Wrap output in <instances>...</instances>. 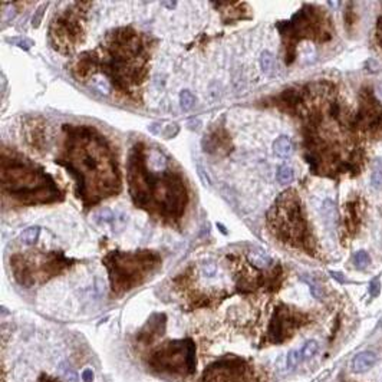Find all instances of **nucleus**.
Listing matches in <instances>:
<instances>
[{
    "label": "nucleus",
    "instance_id": "nucleus-1",
    "mask_svg": "<svg viewBox=\"0 0 382 382\" xmlns=\"http://www.w3.org/2000/svg\"><path fill=\"white\" fill-rule=\"evenodd\" d=\"M65 141L55 160L77 181V194L85 205H94L121 190V177L114 151L94 127L65 124Z\"/></svg>",
    "mask_w": 382,
    "mask_h": 382
},
{
    "label": "nucleus",
    "instance_id": "nucleus-2",
    "mask_svg": "<svg viewBox=\"0 0 382 382\" xmlns=\"http://www.w3.org/2000/svg\"><path fill=\"white\" fill-rule=\"evenodd\" d=\"M127 168L128 190L135 207L164 221H179L188 204V191L181 173L168 167V158L158 150L148 153L138 142L129 151Z\"/></svg>",
    "mask_w": 382,
    "mask_h": 382
},
{
    "label": "nucleus",
    "instance_id": "nucleus-3",
    "mask_svg": "<svg viewBox=\"0 0 382 382\" xmlns=\"http://www.w3.org/2000/svg\"><path fill=\"white\" fill-rule=\"evenodd\" d=\"M97 71H101L111 85L120 92L131 94L144 80L150 59V46L144 36L131 27H120L109 32L94 52Z\"/></svg>",
    "mask_w": 382,
    "mask_h": 382
},
{
    "label": "nucleus",
    "instance_id": "nucleus-4",
    "mask_svg": "<svg viewBox=\"0 0 382 382\" xmlns=\"http://www.w3.org/2000/svg\"><path fill=\"white\" fill-rule=\"evenodd\" d=\"M1 191L22 205L55 203L63 199L43 168L16 151H1Z\"/></svg>",
    "mask_w": 382,
    "mask_h": 382
},
{
    "label": "nucleus",
    "instance_id": "nucleus-5",
    "mask_svg": "<svg viewBox=\"0 0 382 382\" xmlns=\"http://www.w3.org/2000/svg\"><path fill=\"white\" fill-rule=\"evenodd\" d=\"M267 224L281 241L302 249L306 253H313V239L295 190H287L279 196L267 213Z\"/></svg>",
    "mask_w": 382,
    "mask_h": 382
},
{
    "label": "nucleus",
    "instance_id": "nucleus-6",
    "mask_svg": "<svg viewBox=\"0 0 382 382\" xmlns=\"http://www.w3.org/2000/svg\"><path fill=\"white\" fill-rule=\"evenodd\" d=\"M109 272L112 290L128 292L138 286L154 270L161 266V257L151 250L140 252H109L103 257Z\"/></svg>",
    "mask_w": 382,
    "mask_h": 382
},
{
    "label": "nucleus",
    "instance_id": "nucleus-7",
    "mask_svg": "<svg viewBox=\"0 0 382 382\" xmlns=\"http://www.w3.org/2000/svg\"><path fill=\"white\" fill-rule=\"evenodd\" d=\"M331 23L326 16L312 6H305L301 9L290 20L278 23L284 39L286 48V63H292L295 59V43L299 39H313L318 42H326L332 38Z\"/></svg>",
    "mask_w": 382,
    "mask_h": 382
},
{
    "label": "nucleus",
    "instance_id": "nucleus-8",
    "mask_svg": "<svg viewBox=\"0 0 382 382\" xmlns=\"http://www.w3.org/2000/svg\"><path fill=\"white\" fill-rule=\"evenodd\" d=\"M74 260L65 257L63 253H36V255H15L10 259V266L15 278L26 287L36 281V276L45 281L62 272Z\"/></svg>",
    "mask_w": 382,
    "mask_h": 382
},
{
    "label": "nucleus",
    "instance_id": "nucleus-9",
    "mask_svg": "<svg viewBox=\"0 0 382 382\" xmlns=\"http://www.w3.org/2000/svg\"><path fill=\"white\" fill-rule=\"evenodd\" d=\"M88 3H74L69 9H65L63 13L58 15L52 20L49 27V42L55 51L60 53H69L72 52L79 42L82 40V26L80 13L85 12V7Z\"/></svg>",
    "mask_w": 382,
    "mask_h": 382
},
{
    "label": "nucleus",
    "instance_id": "nucleus-10",
    "mask_svg": "<svg viewBox=\"0 0 382 382\" xmlns=\"http://www.w3.org/2000/svg\"><path fill=\"white\" fill-rule=\"evenodd\" d=\"M153 365L162 371L181 372L196 369V346L191 339L173 341L155 354Z\"/></svg>",
    "mask_w": 382,
    "mask_h": 382
},
{
    "label": "nucleus",
    "instance_id": "nucleus-11",
    "mask_svg": "<svg viewBox=\"0 0 382 382\" xmlns=\"http://www.w3.org/2000/svg\"><path fill=\"white\" fill-rule=\"evenodd\" d=\"M358 122L362 129L371 132L380 131L382 128V106L377 103L371 94L365 97L362 101Z\"/></svg>",
    "mask_w": 382,
    "mask_h": 382
},
{
    "label": "nucleus",
    "instance_id": "nucleus-12",
    "mask_svg": "<svg viewBox=\"0 0 382 382\" xmlns=\"http://www.w3.org/2000/svg\"><path fill=\"white\" fill-rule=\"evenodd\" d=\"M296 325L298 319L293 312H290L287 307H278L269 326V335L272 336L273 342H281Z\"/></svg>",
    "mask_w": 382,
    "mask_h": 382
},
{
    "label": "nucleus",
    "instance_id": "nucleus-13",
    "mask_svg": "<svg viewBox=\"0 0 382 382\" xmlns=\"http://www.w3.org/2000/svg\"><path fill=\"white\" fill-rule=\"evenodd\" d=\"M94 221L101 227H109L114 233L124 230L127 223V216L122 213H114L109 208H101L94 214Z\"/></svg>",
    "mask_w": 382,
    "mask_h": 382
},
{
    "label": "nucleus",
    "instance_id": "nucleus-14",
    "mask_svg": "<svg viewBox=\"0 0 382 382\" xmlns=\"http://www.w3.org/2000/svg\"><path fill=\"white\" fill-rule=\"evenodd\" d=\"M203 150L205 153L217 154L220 151L227 153L230 144V138L227 132L223 128H216L210 134L204 135L203 138Z\"/></svg>",
    "mask_w": 382,
    "mask_h": 382
},
{
    "label": "nucleus",
    "instance_id": "nucleus-15",
    "mask_svg": "<svg viewBox=\"0 0 382 382\" xmlns=\"http://www.w3.org/2000/svg\"><path fill=\"white\" fill-rule=\"evenodd\" d=\"M164 329H165V315L164 313H155L150 318L145 328L140 333V339L145 341V342H151L154 338H157L158 335L161 336Z\"/></svg>",
    "mask_w": 382,
    "mask_h": 382
},
{
    "label": "nucleus",
    "instance_id": "nucleus-16",
    "mask_svg": "<svg viewBox=\"0 0 382 382\" xmlns=\"http://www.w3.org/2000/svg\"><path fill=\"white\" fill-rule=\"evenodd\" d=\"M377 361H378V358L371 351L359 352L352 361V369L355 372H365V371L371 369L377 363Z\"/></svg>",
    "mask_w": 382,
    "mask_h": 382
},
{
    "label": "nucleus",
    "instance_id": "nucleus-17",
    "mask_svg": "<svg viewBox=\"0 0 382 382\" xmlns=\"http://www.w3.org/2000/svg\"><path fill=\"white\" fill-rule=\"evenodd\" d=\"M26 125H29V128L25 131L26 140L29 141V144L35 145V147H42V144H43V127H42V124H36L35 120H32V122L26 124Z\"/></svg>",
    "mask_w": 382,
    "mask_h": 382
},
{
    "label": "nucleus",
    "instance_id": "nucleus-18",
    "mask_svg": "<svg viewBox=\"0 0 382 382\" xmlns=\"http://www.w3.org/2000/svg\"><path fill=\"white\" fill-rule=\"evenodd\" d=\"M273 150H275V153L278 154L279 157H287V155H290L292 151H293V145H292V142H290V140H289L287 137L281 135V137H279V138L275 141Z\"/></svg>",
    "mask_w": 382,
    "mask_h": 382
},
{
    "label": "nucleus",
    "instance_id": "nucleus-19",
    "mask_svg": "<svg viewBox=\"0 0 382 382\" xmlns=\"http://www.w3.org/2000/svg\"><path fill=\"white\" fill-rule=\"evenodd\" d=\"M260 66H261V71L264 75H272L273 71H275V59L272 56V53L267 51H264L260 56Z\"/></svg>",
    "mask_w": 382,
    "mask_h": 382
},
{
    "label": "nucleus",
    "instance_id": "nucleus-20",
    "mask_svg": "<svg viewBox=\"0 0 382 382\" xmlns=\"http://www.w3.org/2000/svg\"><path fill=\"white\" fill-rule=\"evenodd\" d=\"M322 211H323V219H325L328 227L332 230L335 226H336V210H335V207H333L332 201L326 200L325 204H323Z\"/></svg>",
    "mask_w": 382,
    "mask_h": 382
},
{
    "label": "nucleus",
    "instance_id": "nucleus-21",
    "mask_svg": "<svg viewBox=\"0 0 382 382\" xmlns=\"http://www.w3.org/2000/svg\"><path fill=\"white\" fill-rule=\"evenodd\" d=\"M250 261L257 267H267L272 264V259L266 255L264 252H252L249 256Z\"/></svg>",
    "mask_w": 382,
    "mask_h": 382
},
{
    "label": "nucleus",
    "instance_id": "nucleus-22",
    "mask_svg": "<svg viewBox=\"0 0 382 382\" xmlns=\"http://www.w3.org/2000/svg\"><path fill=\"white\" fill-rule=\"evenodd\" d=\"M39 234H40V227L33 226V227H29V229H26L25 231H22L20 240H22L23 243H26V244H33V243L39 239Z\"/></svg>",
    "mask_w": 382,
    "mask_h": 382
},
{
    "label": "nucleus",
    "instance_id": "nucleus-23",
    "mask_svg": "<svg viewBox=\"0 0 382 382\" xmlns=\"http://www.w3.org/2000/svg\"><path fill=\"white\" fill-rule=\"evenodd\" d=\"M295 179V173H293V168L289 167V165H281L278 170V181L281 184H289L292 182Z\"/></svg>",
    "mask_w": 382,
    "mask_h": 382
},
{
    "label": "nucleus",
    "instance_id": "nucleus-24",
    "mask_svg": "<svg viewBox=\"0 0 382 382\" xmlns=\"http://www.w3.org/2000/svg\"><path fill=\"white\" fill-rule=\"evenodd\" d=\"M196 103V97L190 92V91H182L180 94V106L182 111H190Z\"/></svg>",
    "mask_w": 382,
    "mask_h": 382
},
{
    "label": "nucleus",
    "instance_id": "nucleus-25",
    "mask_svg": "<svg viewBox=\"0 0 382 382\" xmlns=\"http://www.w3.org/2000/svg\"><path fill=\"white\" fill-rule=\"evenodd\" d=\"M319 351V343L316 341H307L303 348L301 349V355L302 359H310L316 355V352Z\"/></svg>",
    "mask_w": 382,
    "mask_h": 382
},
{
    "label": "nucleus",
    "instance_id": "nucleus-26",
    "mask_svg": "<svg viewBox=\"0 0 382 382\" xmlns=\"http://www.w3.org/2000/svg\"><path fill=\"white\" fill-rule=\"evenodd\" d=\"M371 182L374 188H380L382 184V162L381 161H375L374 167H372V173H371Z\"/></svg>",
    "mask_w": 382,
    "mask_h": 382
},
{
    "label": "nucleus",
    "instance_id": "nucleus-27",
    "mask_svg": "<svg viewBox=\"0 0 382 382\" xmlns=\"http://www.w3.org/2000/svg\"><path fill=\"white\" fill-rule=\"evenodd\" d=\"M301 359H302L301 351L292 349V351H289V354H287V357H286V366H287L289 369H293V368L301 362Z\"/></svg>",
    "mask_w": 382,
    "mask_h": 382
},
{
    "label": "nucleus",
    "instance_id": "nucleus-28",
    "mask_svg": "<svg viewBox=\"0 0 382 382\" xmlns=\"http://www.w3.org/2000/svg\"><path fill=\"white\" fill-rule=\"evenodd\" d=\"M354 263H355L357 269H365L369 264V256L366 252L359 250L357 255L354 256Z\"/></svg>",
    "mask_w": 382,
    "mask_h": 382
},
{
    "label": "nucleus",
    "instance_id": "nucleus-29",
    "mask_svg": "<svg viewBox=\"0 0 382 382\" xmlns=\"http://www.w3.org/2000/svg\"><path fill=\"white\" fill-rule=\"evenodd\" d=\"M59 368H60V372L63 374V377L68 380V382H78L77 372H75L66 362H62V363L59 365Z\"/></svg>",
    "mask_w": 382,
    "mask_h": 382
},
{
    "label": "nucleus",
    "instance_id": "nucleus-30",
    "mask_svg": "<svg viewBox=\"0 0 382 382\" xmlns=\"http://www.w3.org/2000/svg\"><path fill=\"white\" fill-rule=\"evenodd\" d=\"M9 42L13 43L18 48L23 49V51H27V49H30L33 46V42L30 39H27V38H12V39H9Z\"/></svg>",
    "mask_w": 382,
    "mask_h": 382
},
{
    "label": "nucleus",
    "instance_id": "nucleus-31",
    "mask_svg": "<svg viewBox=\"0 0 382 382\" xmlns=\"http://www.w3.org/2000/svg\"><path fill=\"white\" fill-rule=\"evenodd\" d=\"M48 4H49V3H43V4L38 9L36 15H35L33 19H32V25H33V27H38V26L40 25V22H42V16H43V13H45V10H46Z\"/></svg>",
    "mask_w": 382,
    "mask_h": 382
},
{
    "label": "nucleus",
    "instance_id": "nucleus-32",
    "mask_svg": "<svg viewBox=\"0 0 382 382\" xmlns=\"http://www.w3.org/2000/svg\"><path fill=\"white\" fill-rule=\"evenodd\" d=\"M380 292H381V281H378V279H374V281H371V284H369V295L372 298H377L380 295Z\"/></svg>",
    "mask_w": 382,
    "mask_h": 382
},
{
    "label": "nucleus",
    "instance_id": "nucleus-33",
    "mask_svg": "<svg viewBox=\"0 0 382 382\" xmlns=\"http://www.w3.org/2000/svg\"><path fill=\"white\" fill-rule=\"evenodd\" d=\"M203 273L207 278H213L217 273V267L214 263H205L203 264Z\"/></svg>",
    "mask_w": 382,
    "mask_h": 382
},
{
    "label": "nucleus",
    "instance_id": "nucleus-34",
    "mask_svg": "<svg viewBox=\"0 0 382 382\" xmlns=\"http://www.w3.org/2000/svg\"><path fill=\"white\" fill-rule=\"evenodd\" d=\"M177 134H179V125H176V124L167 125L165 129H164V132H162V135H164L165 138H173V137H176Z\"/></svg>",
    "mask_w": 382,
    "mask_h": 382
},
{
    "label": "nucleus",
    "instance_id": "nucleus-35",
    "mask_svg": "<svg viewBox=\"0 0 382 382\" xmlns=\"http://www.w3.org/2000/svg\"><path fill=\"white\" fill-rule=\"evenodd\" d=\"M82 381L83 382H92L94 381V371L91 368H86L82 372Z\"/></svg>",
    "mask_w": 382,
    "mask_h": 382
},
{
    "label": "nucleus",
    "instance_id": "nucleus-36",
    "mask_svg": "<svg viewBox=\"0 0 382 382\" xmlns=\"http://www.w3.org/2000/svg\"><path fill=\"white\" fill-rule=\"evenodd\" d=\"M39 382H59L58 380H55V378H49L48 375H42L40 377V380H39Z\"/></svg>",
    "mask_w": 382,
    "mask_h": 382
},
{
    "label": "nucleus",
    "instance_id": "nucleus-37",
    "mask_svg": "<svg viewBox=\"0 0 382 382\" xmlns=\"http://www.w3.org/2000/svg\"><path fill=\"white\" fill-rule=\"evenodd\" d=\"M197 170H199V176L201 177V180H203L204 184H207V185H208V179H207V177L204 176V173H203V171H201V168H200V167H197Z\"/></svg>",
    "mask_w": 382,
    "mask_h": 382
},
{
    "label": "nucleus",
    "instance_id": "nucleus-38",
    "mask_svg": "<svg viewBox=\"0 0 382 382\" xmlns=\"http://www.w3.org/2000/svg\"><path fill=\"white\" fill-rule=\"evenodd\" d=\"M332 278H335V279H338L339 281H345V279L341 276V273H338V272H331Z\"/></svg>",
    "mask_w": 382,
    "mask_h": 382
},
{
    "label": "nucleus",
    "instance_id": "nucleus-39",
    "mask_svg": "<svg viewBox=\"0 0 382 382\" xmlns=\"http://www.w3.org/2000/svg\"><path fill=\"white\" fill-rule=\"evenodd\" d=\"M162 4H164V6H167V7H170V9H171V7H176V6H177V3H176V1H164Z\"/></svg>",
    "mask_w": 382,
    "mask_h": 382
},
{
    "label": "nucleus",
    "instance_id": "nucleus-40",
    "mask_svg": "<svg viewBox=\"0 0 382 382\" xmlns=\"http://www.w3.org/2000/svg\"><path fill=\"white\" fill-rule=\"evenodd\" d=\"M377 94L380 95V98L382 100V83H380V85L377 86Z\"/></svg>",
    "mask_w": 382,
    "mask_h": 382
}]
</instances>
